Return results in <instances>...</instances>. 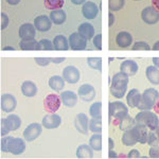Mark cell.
<instances>
[{
	"mask_svg": "<svg viewBox=\"0 0 159 159\" xmlns=\"http://www.w3.org/2000/svg\"><path fill=\"white\" fill-rule=\"evenodd\" d=\"M74 127L79 133L86 135L89 130V119L87 115L83 112L76 115V117L74 118Z\"/></svg>",
	"mask_w": 159,
	"mask_h": 159,
	"instance_id": "30bf717a",
	"label": "cell"
},
{
	"mask_svg": "<svg viewBox=\"0 0 159 159\" xmlns=\"http://www.w3.org/2000/svg\"><path fill=\"white\" fill-rule=\"evenodd\" d=\"M1 110L4 112H11L15 110L17 106V101L13 94L4 93L1 96Z\"/></svg>",
	"mask_w": 159,
	"mask_h": 159,
	"instance_id": "4fadbf2b",
	"label": "cell"
},
{
	"mask_svg": "<svg viewBox=\"0 0 159 159\" xmlns=\"http://www.w3.org/2000/svg\"><path fill=\"white\" fill-rule=\"evenodd\" d=\"M34 61L39 66H48L51 63L50 57H35Z\"/></svg>",
	"mask_w": 159,
	"mask_h": 159,
	"instance_id": "c3c4849f",
	"label": "cell"
},
{
	"mask_svg": "<svg viewBox=\"0 0 159 159\" xmlns=\"http://www.w3.org/2000/svg\"><path fill=\"white\" fill-rule=\"evenodd\" d=\"M7 2L9 4H11V6H16L20 2V0H7Z\"/></svg>",
	"mask_w": 159,
	"mask_h": 159,
	"instance_id": "9f6ffc18",
	"label": "cell"
},
{
	"mask_svg": "<svg viewBox=\"0 0 159 159\" xmlns=\"http://www.w3.org/2000/svg\"><path fill=\"white\" fill-rule=\"evenodd\" d=\"M65 80H64L63 76H60V75H53L51 76L49 79V82H48V84H49V87L52 90H54L56 92H60L64 89V87H65Z\"/></svg>",
	"mask_w": 159,
	"mask_h": 159,
	"instance_id": "cb8c5ba5",
	"label": "cell"
},
{
	"mask_svg": "<svg viewBox=\"0 0 159 159\" xmlns=\"http://www.w3.org/2000/svg\"><path fill=\"white\" fill-rule=\"evenodd\" d=\"M50 19L53 24L60 25H63L64 22L67 20V14L64 10L61 9H58V10H53L52 12L50 13Z\"/></svg>",
	"mask_w": 159,
	"mask_h": 159,
	"instance_id": "d4e9b609",
	"label": "cell"
},
{
	"mask_svg": "<svg viewBox=\"0 0 159 159\" xmlns=\"http://www.w3.org/2000/svg\"><path fill=\"white\" fill-rule=\"evenodd\" d=\"M116 43L120 48H129L133 43V36L126 31H122L117 34Z\"/></svg>",
	"mask_w": 159,
	"mask_h": 159,
	"instance_id": "7402d4cb",
	"label": "cell"
},
{
	"mask_svg": "<svg viewBox=\"0 0 159 159\" xmlns=\"http://www.w3.org/2000/svg\"><path fill=\"white\" fill-rule=\"evenodd\" d=\"M19 48L24 51L39 50V43L35 38H25L19 43Z\"/></svg>",
	"mask_w": 159,
	"mask_h": 159,
	"instance_id": "83f0119b",
	"label": "cell"
},
{
	"mask_svg": "<svg viewBox=\"0 0 159 159\" xmlns=\"http://www.w3.org/2000/svg\"><path fill=\"white\" fill-rule=\"evenodd\" d=\"M145 75L152 85H159V69L156 66H148L145 69Z\"/></svg>",
	"mask_w": 159,
	"mask_h": 159,
	"instance_id": "484cf974",
	"label": "cell"
},
{
	"mask_svg": "<svg viewBox=\"0 0 159 159\" xmlns=\"http://www.w3.org/2000/svg\"><path fill=\"white\" fill-rule=\"evenodd\" d=\"M138 64L133 60H125L120 65V71L126 73L129 76L135 75L138 72Z\"/></svg>",
	"mask_w": 159,
	"mask_h": 159,
	"instance_id": "ac0fdd59",
	"label": "cell"
},
{
	"mask_svg": "<svg viewBox=\"0 0 159 159\" xmlns=\"http://www.w3.org/2000/svg\"><path fill=\"white\" fill-rule=\"evenodd\" d=\"M52 24L50 17L47 15H40V16L35 17L34 19V25L36 30L40 31V32H48L51 28H52Z\"/></svg>",
	"mask_w": 159,
	"mask_h": 159,
	"instance_id": "5bb4252c",
	"label": "cell"
},
{
	"mask_svg": "<svg viewBox=\"0 0 159 159\" xmlns=\"http://www.w3.org/2000/svg\"><path fill=\"white\" fill-rule=\"evenodd\" d=\"M121 140H122L123 144L126 145V147H133V145H135L136 143H138V139H137V137H136L133 129L124 130Z\"/></svg>",
	"mask_w": 159,
	"mask_h": 159,
	"instance_id": "f546056e",
	"label": "cell"
},
{
	"mask_svg": "<svg viewBox=\"0 0 159 159\" xmlns=\"http://www.w3.org/2000/svg\"><path fill=\"white\" fill-rule=\"evenodd\" d=\"M12 138H13L12 136H4V137H2L0 148H1V151L3 153H10L9 152V145H10V142H11Z\"/></svg>",
	"mask_w": 159,
	"mask_h": 159,
	"instance_id": "7bdbcfd3",
	"label": "cell"
},
{
	"mask_svg": "<svg viewBox=\"0 0 159 159\" xmlns=\"http://www.w3.org/2000/svg\"><path fill=\"white\" fill-rule=\"evenodd\" d=\"M148 144L150 147L159 144V126L155 129H150L148 133Z\"/></svg>",
	"mask_w": 159,
	"mask_h": 159,
	"instance_id": "836d02e7",
	"label": "cell"
},
{
	"mask_svg": "<svg viewBox=\"0 0 159 159\" xmlns=\"http://www.w3.org/2000/svg\"><path fill=\"white\" fill-rule=\"evenodd\" d=\"M61 105V97L57 96L55 93L48 94L43 100V106H45L46 110H48L49 112H55L60 109Z\"/></svg>",
	"mask_w": 159,
	"mask_h": 159,
	"instance_id": "52a82bcc",
	"label": "cell"
},
{
	"mask_svg": "<svg viewBox=\"0 0 159 159\" xmlns=\"http://www.w3.org/2000/svg\"><path fill=\"white\" fill-rule=\"evenodd\" d=\"M102 118H92L89 120V130L92 133H102Z\"/></svg>",
	"mask_w": 159,
	"mask_h": 159,
	"instance_id": "e575fe53",
	"label": "cell"
},
{
	"mask_svg": "<svg viewBox=\"0 0 159 159\" xmlns=\"http://www.w3.org/2000/svg\"><path fill=\"white\" fill-rule=\"evenodd\" d=\"M43 132V125H40L39 123H31L25 127V129L22 133L25 141H33L37 139L40 136Z\"/></svg>",
	"mask_w": 159,
	"mask_h": 159,
	"instance_id": "8992f818",
	"label": "cell"
},
{
	"mask_svg": "<svg viewBox=\"0 0 159 159\" xmlns=\"http://www.w3.org/2000/svg\"><path fill=\"white\" fill-rule=\"evenodd\" d=\"M25 150V142L21 138H12L9 145V152L13 155H20Z\"/></svg>",
	"mask_w": 159,
	"mask_h": 159,
	"instance_id": "2e32d148",
	"label": "cell"
},
{
	"mask_svg": "<svg viewBox=\"0 0 159 159\" xmlns=\"http://www.w3.org/2000/svg\"><path fill=\"white\" fill-rule=\"evenodd\" d=\"M159 99V92L155 88H148L141 94V99L137 105L139 110H151Z\"/></svg>",
	"mask_w": 159,
	"mask_h": 159,
	"instance_id": "7a4b0ae2",
	"label": "cell"
},
{
	"mask_svg": "<svg viewBox=\"0 0 159 159\" xmlns=\"http://www.w3.org/2000/svg\"><path fill=\"white\" fill-rule=\"evenodd\" d=\"M154 66H156L157 68H159V57H153L152 58Z\"/></svg>",
	"mask_w": 159,
	"mask_h": 159,
	"instance_id": "680465c9",
	"label": "cell"
},
{
	"mask_svg": "<svg viewBox=\"0 0 159 159\" xmlns=\"http://www.w3.org/2000/svg\"><path fill=\"white\" fill-rule=\"evenodd\" d=\"M129 76L126 73L122 72V71L114 74L111 81H110L109 88V91L112 97H115L117 99H122L125 96L129 81Z\"/></svg>",
	"mask_w": 159,
	"mask_h": 159,
	"instance_id": "6da1fadb",
	"label": "cell"
},
{
	"mask_svg": "<svg viewBox=\"0 0 159 159\" xmlns=\"http://www.w3.org/2000/svg\"><path fill=\"white\" fill-rule=\"evenodd\" d=\"M108 147H109V150H112L115 147V142H114V140L111 139V138H109L108 139Z\"/></svg>",
	"mask_w": 159,
	"mask_h": 159,
	"instance_id": "91938a15",
	"label": "cell"
},
{
	"mask_svg": "<svg viewBox=\"0 0 159 159\" xmlns=\"http://www.w3.org/2000/svg\"><path fill=\"white\" fill-rule=\"evenodd\" d=\"M61 103L67 107H74L78 104V94L72 90H65L61 93Z\"/></svg>",
	"mask_w": 159,
	"mask_h": 159,
	"instance_id": "e0dca14e",
	"label": "cell"
},
{
	"mask_svg": "<svg viewBox=\"0 0 159 159\" xmlns=\"http://www.w3.org/2000/svg\"><path fill=\"white\" fill-rule=\"evenodd\" d=\"M142 20L148 25H155L159 21V11L154 7H147L141 12Z\"/></svg>",
	"mask_w": 159,
	"mask_h": 159,
	"instance_id": "ba28073f",
	"label": "cell"
},
{
	"mask_svg": "<svg viewBox=\"0 0 159 159\" xmlns=\"http://www.w3.org/2000/svg\"><path fill=\"white\" fill-rule=\"evenodd\" d=\"M39 50H53L54 46H53V42H50L49 39L43 38L39 42Z\"/></svg>",
	"mask_w": 159,
	"mask_h": 159,
	"instance_id": "b9f144b4",
	"label": "cell"
},
{
	"mask_svg": "<svg viewBox=\"0 0 159 159\" xmlns=\"http://www.w3.org/2000/svg\"><path fill=\"white\" fill-rule=\"evenodd\" d=\"M89 114L91 118H102V103L101 102H94L89 107Z\"/></svg>",
	"mask_w": 159,
	"mask_h": 159,
	"instance_id": "d590c367",
	"label": "cell"
},
{
	"mask_svg": "<svg viewBox=\"0 0 159 159\" xmlns=\"http://www.w3.org/2000/svg\"><path fill=\"white\" fill-rule=\"evenodd\" d=\"M99 13V7L94 2L92 1H86L85 3L83 4V7H82V14L85 18L92 20L97 17Z\"/></svg>",
	"mask_w": 159,
	"mask_h": 159,
	"instance_id": "9a60e30c",
	"label": "cell"
},
{
	"mask_svg": "<svg viewBox=\"0 0 159 159\" xmlns=\"http://www.w3.org/2000/svg\"><path fill=\"white\" fill-rule=\"evenodd\" d=\"M108 19H109L108 27H111V25H114V22H115V15L112 14V12H110L109 14H108Z\"/></svg>",
	"mask_w": 159,
	"mask_h": 159,
	"instance_id": "816d5d0a",
	"label": "cell"
},
{
	"mask_svg": "<svg viewBox=\"0 0 159 159\" xmlns=\"http://www.w3.org/2000/svg\"><path fill=\"white\" fill-rule=\"evenodd\" d=\"M45 1V6L49 10H58L61 9L64 6L65 0H43Z\"/></svg>",
	"mask_w": 159,
	"mask_h": 159,
	"instance_id": "74e56055",
	"label": "cell"
},
{
	"mask_svg": "<svg viewBox=\"0 0 159 159\" xmlns=\"http://www.w3.org/2000/svg\"><path fill=\"white\" fill-rule=\"evenodd\" d=\"M20 90H21L22 94L25 97H28V98H32L35 94L37 93V86L34 82L32 81H25L21 84V87H20Z\"/></svg>",
	"mask_w": 159,
	"mask_h": 159,
	"instance_id": "603a6c76",
	"label": "cell"
},
{
	"mask_svg": "<svg viewBox=\"0 0 159 159\" xmlns=\"http://www.w3.org/2000/svg\"><path fill=\"white\" fill-rule=\"evenodd\" d=\"M125 0H108V9L110 12H118L123 9Z\"/></svg>",
	"mask_w": 159,
	"mask_h": 159,
	"instance_id": "8d00e7d4",
	"label": "cell"
},
{
	"mask_svg": "<svg viewBox=\"0 0 159 159\" xmlns=\"http://www.w3.org/2000/svg\"><path fill=\"white\" fill-rule=\"evenodd\" d=\"M71 2H72L73 4H75V6H81V4L85 3L86 0H71Z\"/></svg>",
	"mask_w": 159,
	"mask_h": 159,
	"instance_id": "f5cc1de1",
	"label": "cell"
},
{
	"mask_svg": "<svg viewBox=\"0 0 159 159\" xmlns=\"http://www.w3.org/2000/svg\"><path fill=\"white\" fill-rule=\"evenodd\" d=\"M68 40L70 49L73 51H83L87 48V39H85L79 32L70 34Z\"/></svg>",
	"mask_w": 159,
	"mask_h": 159,
	"instance_id": "5b68a950",
	"label": "cell"
},
{
	"mask_svg": "<svg viewBox=\"0 0 159 159\" xmlns=\"http://www.w3.org/2000/svg\"><path fill=\"white\" fill-rule=\"evenodd\" d=\"M93 148L89 144H82L76 150V157L81 159H90L93 157Z\"/></svg>",
	"mask_w": 159,
	"mask_h": 159,
	"instance_id": "4dcf8cb0",
	"label": "cell"
},
{
	"mask_svg": "<svg viewBox=\"0 0 159 159\" xmlns=\"http://www.w3.org/2000/svg\"><path fill=\"white\" fill-rule=\"evenodd\" d=\"M133 130H134L136 137L138 139V142L141 143V144H144V143L148 142V127L143 124H140V123H136V125L133 127Z\"/></svg>",
	"mask_w": 159,
	"mask_h": 159,
	"instance_id": "ffe728a7",
	"label": "cell"
},
{
	"mask_svg": "<svg viewBox=\"0 0 159 159\" xmlns=\"http://www.w3.org/2000/svg\"><path fill=\"white\" fill-rule=\"evenodd\" d=\"M153 7H155L157 11H159V0H152Z\"/></svg>",
	"mask_w": 159,
	"mask_h": 159,
	"instance_id": "6f0895ef",
	"label": "cell"
},
{
	"mask_svg": "<svg viewBox=\"0 0 159 159\" xmlns=\"http://www.w3.org/2000/svg\"><path fill=\"white\" fill-rule=\"evenodd\" d=\"M89 145L93 148V151L102 150V135L99 133H94L89 139Z\"/></svg>",
	"mask_w": 159,
	"mask_h": 159,
	"instance_id": "d6a6232c",
	"label": "cell"
},
{
	"mask_svg": "<svg viewBox=\"0 0 159 159\" xmlns=\"http://www.w3.org/2000/svg\"><path fill=\"white\" fill-rule=\"evenodd\" d=\"M87 64L92 69L102 71V58L101 57H88L87 58Z\"/></svg>",
	"mask_w": 159,
	"mask_h": 159,
	"instance_id": "ab89813d",
	"label": "cell"
},
{
	"mask_svg": "<svg viewBox=\"0 0 159 159\" xmlns=\"http://www.w3.org/2000/svg\"><path fill=\"white\" fill-rule=\"evenodd\" d=\"M78 32L87 40L93 38L94 34H96V31H94L93 25L91 24H89V22H83V24L80 25Z\"/></svg>",
	"mask_w": 159,
	"mask_h": 159,
	"instance_id": "44dd1931",
	"label": "cell"
},
{
	"mask_svg": "<svg viewBox=\"0 0 159 159\" xmlns=\"http://www.w3.org/2000/svg\"><path fill=\"white\" fill-rule=\"evenodd\" d=\"M7 120H9L10 126H11V129L13 132L17 130L20 127V125H21V120H20V118L17 115H10L7 117Z\"/></svg>",
	"mask_w": 159,
	"mask_h": 159,
	"instance_id": "f35d334b",
	"label": "cell"
},
{
	"mask_svg": "<svg viewBox=\"0 0 159 159\" xmlns=\"http://www.w3.org/2000/svg\"><path fill=\"white\" fill-rule=\"evenodd\" d=\"M67 83L69 84H76L80 81V78H81V74H80L79 69L75 67V66H67L63 69V75Z\"/></svg>",
	"mask_w": 159,
	"mask_h": 159,
	"instance_id": "9c48e42d",
	"label": "cell"
},
{
	"mask_svg": "<svg viewBox=\"0 0 159 159\" xmlns=\"http://www.w3.org/2000/svg\"><path fill=\"white\" fill-rule=\"evenodd\" d=\"M153 50H159V42H156L153 46Z\"/></svg>",
	"mask_w": 159,
	"mask_h": 159,
	"instance_id": "6125c7cd",
	"label": "cell"
},
{
	"mask_svg": "<svg viewBox=\"0 0 159 159\" xmlns=\"http://www.w3.org/2000/svg\"><path fill=\"white\" fill-rule=\"evenodd\" d=\"M65 57H50L51 63H54V64H61L65 61Z\"/></svg>",
	"mask_w": 159,
	"mask_h": 159,
	"instance_id": "f907efd6",
	"label": "cell"
},
{
	"mask_svg": "<svg viewBox=\"0 0 159 159\" xmlns=\"http://www.w3.org/2000/svg\"><path fill=\"white\" fill-rule=\"evenodd\" d=\"M134 1H139V0H134Z\"/></svg>",
	"mask_w": 159,
	"mask_h": 159,
	"instance_id": "be15d7a7",
	"label": "cell"
},
{
	"mask_svg": "<svg viewBox=\"0 0 159 159\" xmlns=\"http://www.w3.org/2000/svg\"><path fill=\"white\" fill-rule=\"evenodd\" d=\"M3 50H4V51H7V50H12V51H14V50H15V48H14V47H11V46H6V47H3Z\"/></svg>",
	"mask_w": 159,
	"mask_h": 159,
	"instance_id": "94428289",
	"label": "cell"
},
{
	"mask_svg": "<svg viewBox=\"0 0 159 159\" xmlns=\"http://www.w3.org/2000/svg\"><path fill=\"white\" fill-rule=\"evenodd\" d=\"M140 99H141V93H140V91L136 88L130 89L129 91V93L126 94V103L129 107H132V108L137 107Z\"/></svg>",
	"mask_w": 159,
	"mask_h": 159,
	"instance_id": "4316f807",
	"label": "cell"
},
{
	"mask_svg": "<svg viewBox=\"0 0 159 159\" xmlns=\"http://www.w3.org/2000/svg\"><path fill=\"white\" fill-rule=\"evenodd\" d=\"M154 110H155V112L157 115H159V99L157 100V101H156V103H155V105H154Z\"/></svg>",
	"mask_w": 159,
	"mask_h": 159,
	"instance_id": "11a10c76",
	"label": "cell"
},
{
	"mask_svg": "<svg viewBox=\"0 0 159 159\" xmlns=\"http://www.w3.org/2000/svg\"><path fill=\"white\" fill-rule=\"evenodd\" d=\"M108 110H109V119L114 118L116 120H121L125 116L129 115V108L123 102L116 101L110 102L108 104Z\"/></svg>",
	"mask_w": 159,
	"mask_h": 159,
	"instance_id": "277c9868",
	"label": "cell"
},
{
	"mask_svg": "<svg viewBox=\"0 0 159 159\" xmlns=\"http://www.w3.org/2000/svg\"><path fill=\"white\" fill-rule=\"evenodd\" d=\"M132 49L133 50H151V47H150V45L145 42H137L134 43Z\"/></svg>",
	"mask_w": 159,
	"mask_h": 159,
	"instance_id": "ee69618b",
	"label": "cell"
},
{
	"mask_svg": "<svg viewBox=\"0 0 159 159\" xmlns=\"http://www.w3.org/2000/svg\"><path fill=\"white\" fill-rule=\"evenodd\" d=\"M18 33L21 39H25V38H35V35H36V28H35L34 25L27 22V24L20 25Z\"/></svg>",
	"mask_w": 159,
	"mask_h": 159,
	"instance_id": "d6986e66",
	"label": "cell"
},
{
	"mask_svg": "<svg viewBox=\"0 0 159 159\" xmlns=\"http://www.w3.org/2000/svg\"><path fill=\"white\" fill-rule=\"evenodd\" d=\"M53 46H54V50L57 51H67L70 49L69 46V40L68 38H66L64 35H57L53 39Z\"/></svg>",
	"mask_w": 159,
	"mask_h": 159,
	"instance_id": "f1b7e54d",
	"label": "cell"
},
{
	"mask_svg": "<svg viewBox=\"0 0 159 159\" xmlns=\"http://www.w3.org/2000/svg\"><path fill=\"white\" fill-rule=\"evenodd\" d=\"M127 157L129 158H140L141 156H140V152L138 150H130L129 151V153L127 154Z\"/></svg>",
	"mask_w": 159,
	"mask_h": 159,
	"instance_id": "681fc988",
	"label": "cell"
},
{
	"mask_svg": "<svg viewBox=\"0 0 159 159\" xmlns=\"http://www.w3.org/2000/svg\"><path fill=\"white\" fill-rule=\"evenodd\" d=\"M61 123V116L54 114V112H51V114L46 115V116L43 118L42 125L47 129H54L60 126Z\"/></svg>",
	"mask_w": 159,
	"mask_h": 159,
	"instance_id": "8fae6325",
	"label": "cell"
},
{
	"mask_svg": "<svg viewBox=\"0 0 159 159\" xmlns=\"http://www.w3.org/2000/svg\"><path fill=\"white\" fill-rule=\"evenodd\" d=\"M78 96L85 102H91L96 98V88L90 84H84L78 89Z\"/></svg>",
	"mask_w": 159,
	"mask_h": 159,
	"instance_id": "7c38bea8",
	"label": "cell"
},
{
	"mask_svg": "<svg viewBox=\"0 0 159 159\" xmlns=\"http://www.w3.org/2000/svg\"><path fill=\"white\" fill-rule=\"evenodd\" d=\"M148 156L151 158H159V145H152L148 151Z\"/></svg>",
	"mask_w": 159,
	"mask_h": 159,
	"instance_id": "f6af8a7d",
	"label": "cell"
},
{
	"mask_svg": "<svg viewBox=\"0 0 159 159\" xmlns=\"http://www.w3.org/2000/svg\"><path fill=\"white\" fill-rule=\"evenodd\" d=\"M92 42H93V46L96 47V49L102 50V35L101 34L94 35V37L92 38Z\"/></svg>",
	"mask_w": 159,
	"mask_h": 159,
	"instance_id": "bcb514c9",
	"label": "cell"
},
{
	"mask_svg": "<svg viewBox=\"0 0 159 159\" xmlns=\"http://www.w3.org/2000/svg\"><path fill=\"white\" fill-rule=\"evenodd\" d=\"M0 123H1V130H0V134H1L2 137L7 136V134L12 130L7 118H1V121H0Z\"/></svg>",
	"mask_w": 159,
	"mask_h": 159,
	"instance_id": "60d3db41",
	"label": "cell"
},
{
	"mask_svg": "<svg viewBox=\"0 0 159 159\" xmlns=\"http://www.w3.org/2000/svg\"><path fill=\"white\" fill-rule=\"evenodd\" d=\"M108 157L109 158H117L118 157V154L115 152L114 150H109L108 152Z\"/></svg>",
	"mask_w": 159,
	"mask_h": 159,
	"instance_id": "db71d44e",
	"label": "cell"
},
{
	"mask_svg": "<svg viewBox=\"0 0 159 159\" xmlns=\"http://www.w3.org/2000/svg\"><path fill=\"white\" fill-rule=\"evenodd\" d=\"M0 16H1L0 17V18H1V30H4V29H7V25H9V22H10L9 16L3 12L0 14Z\"/></svg>",
	"mask_w": 159,
	"mask_h": 159,
	"instance_id": "7dc6e473",
	"label": "cell"
},
{
	"mask_svg": "<svg viewBox=\"0 0 159 159\" xmlns=\"http://www.w3.org/2000/svg\"><path fill=\"white\" fill-rule=\"evenodd\" d=\"M135 125H136V119H134V118L129 116V115H127V116H125L123 119L120 120V122H119V127H120V129H121L122 132L133 129Z\"/></svg>",
	"mask_w": 159,
	"mask_h": 159,
	"instance_id": "1f68e13d",
	"label": "cell"
},
{
	"mask_svg": "<svg viewBox=\"0 0 159 159\" xmlns=\"http://www.w3.org/2000/svg\"><path fill=\"white\" fill-rule=\"evenodd\" d=\"M136 123L143 124L150 129H155L159 126V118L155 111L151 110H141L135 117Z\"/></svg>",
	"mask_w": 159,
	"mask_h": 159,
	"instance_id": "3957f363",
	"label": "cell"
}]
</instances>
